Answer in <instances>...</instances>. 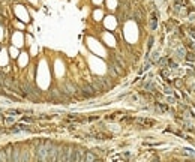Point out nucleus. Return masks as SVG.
I'll use <instances>...</instances> for the list:
<instances>
[{
  "label": "nucleus",
  "instance_id": "f257e3e1",
  "mask_svg": "<svg viewBox=\"0 0 195 162\" xmlns=\"http://www.w3.org/2000/svg\"><path fill=\"white\" fill-rule=\"evenodd\" d=\"M51 144V141H39L36 144V162H45L48 159V149Z\"/></svg>",
  "mask_w": 195,
  "mask_h": 162
},
{
  "label": "nucleus",
  "instance_id": "f03ea898",
  "mask_svg": "<svg viewBox=\"0 0 195 162\" xmlns=\"http://www.w3.org/2000/svg\"><path fill=\"white\" fill-rule=\"evenodd\" d=\"M21 131H30V128L27 125H23V123H18L14 126V129H11V132H21Z\"/></svg>",
  "mask_w": 195,
  "mask_h": 162
},
{
  "label": "nucleus",
  "instance_id": "7ed1b4c3",
  "mask_svg": "<svg viewBox=\"0 0 195 162\" xmlns=\"http://www.w3.org/2000/svg\"><path fill=\"white\" fill-rule=\"evenodd\" d=\"M84 161H86V162H95V161H96V156H95V153H92V152H87V153L84 155Z\"/></svg>",
  "mask_w": 195,
  "mask_h": 162
},
{
  "label": "nucleus",
  "instance_id": "20e7f679",
  "mask_svg": "<svg viewBox=\"0 0 195 162\" xmlns=\"http://www.w3.org/2000/svg\"><path fill=\"white\" fill-rule=\"evenodd\" d=\"M137 122L141 123V125H146V126H153V125H155V122H153V120H149V119H138Z\"/></svg>",
  "mask_w": 195,
  "mask_h": 162
},
{
  "label": "nucleus",
  "instance_id": "39448f33",
  "mask_svg": "<svg viewBox=\"0 0 195 162\" xmlns=\"http://www.w3.org/2000/svg\"><path fill=\"white\" fill-rule=\"evenodd\" d=\"M156 26H158V17L153 14V15H152V18H150V29H153V30H155V29H156Z\"/></svg>",
  "mask_w": 195,
  "mask_h": 162
},
{
  "label": "nucleus",
  "instance_id": "423d86ee",
  "mask_svg": "<svg viewBox=\"0 0 195 162\" xmlns=\"http://www.w3.org/2000/svg\"><path fill=\"white\" fill-rule=\"evenodd\" d=\"M0 162H8V159H6V152H5V149H2V147H0Z\"/></svg>",
  "mask_w": 195,
  "mask_h": 162
},
{
  "label": "nucleus",
  "instance_id": "0eeeda50",
  "mask_svg": "<svg viewBox=\"0 0 195 162\" xmlns=\"http://www.w3.org/2000/svg\"><path fill=\"white\" fill-rule=\"evenodd\" d=\"M186 59L191 60V62H194V60H195V54H194V53H188V54H186Z\"/></svg>",
  "mask_w": 195,
  "mask_h": 162
},
{
  "label": "nucleus",
  "instance_id": "6e6552de",
  "mask_svg": "<svg viewBox=\"0 0 195 162\" xmlns=\"http://www.w3.org/2000/svg\"><path fill=\"white\" fill-rule=\"evenodd\" d=\"M6 113H8V114H21L23 111H20V110H8Z\"/></svg>",
  "mask_w": 195,
  "mask_h": 162
},
{
  "label": "nucleus",
  "instance_id": "1a4fd4ad",
  "mask_svg": "<svg viewBox=\"0 0 195 162\" xmlns=\"http://www.w3.org/2000/svg\"><path fill=\"white\" fill-rule=\"evenodd\" d=\"M33 120H35L33 117H27V116H24V117H23V122H26V123H32Z\"/></svg>",
  "mask_w": 195,
  "mask_h": 162
},
{
  "label": "nucleus",
  "instance_id": "9d476101",
  "mask_svg": "<svg viewBox=\"0 0 195 162\" xmlns=\"http://www.w3.org/2000/svg\"><path fill=\"white\" fill-rule=\"evenodd\" d=\"M176 2H179L180 5H188V2H186V0H176Z\"/></svg>",
  "mask_w": 195,
  "mask_h": 162
},
{
  "label": "nucleus",
  "instance_id": "9b49d317",
  "mask_svg": "<svg viewBox=\"0 0 195 162\" xmlns=\"http://www.w3.org/2000/svg\"><path fill=\"white\" fill-rule=\"evenodd\" d=\"M165 93H167V95H171L173 92H171V89H170V87H165Z\"/></svg>",
  "mask_w": 195,
  "mask_h": 162
},
{
  "label": "nucleus",
  "instance_id": "f8f14e48",
  "mask_svg": "<svg viewBox=\"0 0 195 162\" xmlns=\"http://www.w3.org/2000/svg\"><path fill=\"white\" fill-rule=\"evenodd\" d=\"M95 162H101V161H98V159H96V161H95Z\"/></svg>",
  "mask_w": 195,
  "mask_h": 162
}]
</instances>
